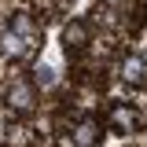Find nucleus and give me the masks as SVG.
I'll return each instance as SVG.
<instances>
[{
	"mask_svg": "<svg viewBox=\"0 0 147 147\" xmlns=\"http://www.w3.org/2000/svg\"><path fill=\"white\" fill-rule=\"evenodd\" d=\"M0 44H4V52H7V55H26V52H30V48H26V44H22V37H18L15 30H11V33L4 37V40H0Z\"/></svg>",
	"mask_w": 147,
	"mask_h": 147,
	"instance_id": "5",
	"label": "nucleus"
},
{
	"mask_svg": "<svg viewBox=\"0 0 147 147\" xmlns=\"http://www.w3.org/2000/svg\"><path fill=\"white\" fill-rule=\"evenodd\" d=\"M110 125L118 129V132H132V129H136V114L129 107H114L110 110Z\"/></svg>",
	"mask_w": 147,
	"mask_h": 147,
	"instance_id": "1",
	"label": "nucleus"
},
{
	"mask_svg": "<svg viewBox=\"0 0 147 147\" xmlns=\"http://www.w3.org/2000/svg\"><path fill=\"white\" fill-rule=\"evenodd\" d=\"M7 99H11L15 110H33V88L30 85H15V88L7 92Z\"/></svg>",
	"mask_w": 147,
	"mask_h": 147,
	"instance_id": "2",
	"label": "nucleus"
},
{
	"mask_svg": "<svg viewBox=\"0 0 147 147\" xmlns=\"http://www.w3.org/2000/svg\"><path fill=\"white\" fill-rule=\"evenodd\" d=\"M11 30H15V33H26V37H30V33H33V22H30L26 15H18L15 22H11Z\"/></svg>",
	"mask_w": 147,
	"mask_h": 147,
	"instance_id": "6",
	"label": "nucleus"
},
{
	"mask_svg": "<svg viewBox=\"0 0 147 147\" xmlns=\"http://www.w3.org/2000/svg\"><path fill=\"white\" fill-rule=\"evenodd\" d=\"M63 40H66V48H81V44H85V40H88V30H85V26H81V22H70V26H66V33H63Z\"/></svg>",
	"mask_w": 147,
	"mask_h": 147,
	"instance_id": "3",
	"label": "nucleus"
},
{
	"mask_svg": "<svg viewBox=\"0 0 147 147\" xmlns=\"http://www.w3.org/2000/svg\"><path fill=\"white\" fill-rule=\"evenodd\" d=\"M144 70H147V63L140 59V55H132V59H125V63H121L125 81H144Z\"/></svg>",
	"mask_w": 147,
	"mask_h": 147,
	"instance_id": "4",
	"label": "nucleus"
},
{
	"mask_svg": "<svg viewBox=\"0 0 147 147\" xmlns=\"http://www.w3.org/2000/svg\"><path fill=\"white\" fill-rule=\"evenodd\" d=\"M55 77H52V70H37V85H52Z\"/></svg>",
	"mask_w": 147,
	"mask_h": 147,
	"instance_id": "7",
	"label": "nucleus"
}]
</instances>
